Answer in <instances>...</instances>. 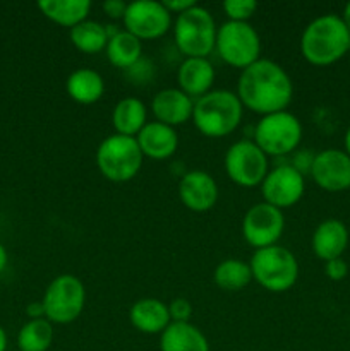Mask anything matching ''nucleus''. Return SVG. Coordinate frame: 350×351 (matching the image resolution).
<instances>
[{
  "instance_id": "obj_1",
  "label": "nucleus",
  "mask_w": 350,
  "mask_h": 351,
  "mask_svg": "<svg viewBox=\"0 0 350 351\" xmlns=\"http://www.w3.org/2000/svg\"><path fill=\"white\" fill-rule=\"evenodd\" d=\"M235 95L244 108L264 117L288 108L294 98V84L280 64L259 58L240 71Z\"/></svg>"
},
{
  "instance_id": "obj_2",
  "label": "nucleus",
  "mask_w": 350,
  "mask_h": 351,
  "mask_svg": "<svg viewBox=\"0 0 350 351\" xmlns=\"http://www.w3.org/2000/svg\"><path fill=\"white\" fill-rule=\"evenodd\" d=\"M350 50V31L336 14L316 17L305 26L301 38V53L316 67L336 64Z\"/></svg>"
},
{
  "instance_id": "obj_3",
  "label": "nucleus",
  "mask_w": 350,
  "mask_h": 351,
  "mask_svg": "<svg viewBox=\"0 0 350 351\" xmlns=\"http://www.w3.org/2000/svg\"><path fill=\"white\" fill-rule=\"evenodd\" d=\"M244 106L239 96L226 89H211L194 101L192 122L206 137H226L240 125Z\"/></svg>"
},
{
  "instance_id": "obj_4",
  "label": "nucleus",
  "mask_w": 350,
  "mask_h": 351,
  "mask_svg": "<svg viewBox=\"0 0 350 351\" xmlns=\"http://www.w3.org/2000/svg\"><path fill=\"white\" fill-rule=\"evenodd\" d=\"M143 160L136 137L112 134L105 137L96 149V167L100 173L113 184L134 180L143 167Z\"/></svg>"
},
{
  "instance_id": "obj_5",
  "label": "nucleus",
  "mask_w": 350,
  "mask_h": 351,
  "mask_svg": "<svg viewBox=\"0 0 350 351\" xmlns=\"http://www.w3.org/2000/svg\"><path fill=\"white\" fill-rule=\"evenodd\" d=\"M253 280L271 293H283L299 280V263L294 254L280 245L254 250L250 257Z\"/></svg>"
},
{
  "instance_id": "obj_6",
  "label": "nucleus",
  "mask_w": 350,
  "mask_h": 351,
  "mask_svg": "<svg viewBox=\"0 0 350 351\" xmlns=\"http://www.w3.org/2000/svg\"><path fill=\"white\" fill-rule=\"evenodd\" d=\"M216 31L218 27L211 12L198 3L175 17V45L185 58H208L215 50Z\"/></svg>"
},
{
  "instance_id": "obj_7",
  "label": "nucleus",
  "mask_w": 350,
  "mask_h": 351,
  "mask_svg": "<svg viewBox=\"0 0 350 351\" xmlns=\"http://www.w3.org/2000/svg\"><path fill=\"white\" fill-rule=\"evenodd\" d=\"M254 143L268 158H281L297 151L302 141V123L294 113L277 112L261 117L254 127Z\"/></svg>"
},
{
  "instance_id": "obj_8",
  "label": "nucleus",
  "mask_w": 350,
  "mask_h": 351,
  "mask_svg": "<svg viewBox=\"0 0 350 351\" xmlns=\"http://www.w3.org/2000/svg\"><path fill=\"white\" fill-rule=\"evenodd\" d=\"M45 319L51 324H71L81 317L86 305V288L74 274H60L45 290Z\"/></svg>"
},
{
  "instance_id": "obj_9",
  "label": "nucleus",
  "mask_w": 350,
  "mask_h": 351,
  "mask_svg": "<svg viewBox=\"0 0 350 351\" xmlns=\"http://www.w3.org/2000/svg\"><path fill=\"white\" fill-rule=\"evenodd\" d=\"M215 50L225 64L244 71L261 58V38L249 23L226 21L216 31Z\"/></svg>"
},
{
  "instance_id": "obj_10",
  "label": "nucleus",
  "mask_w": 350,
  "mask_h": 351,
  "mask_svg": "<svg viewBox=\"0 0 350 351\" xmlns=\"http://www.w3.org/2000/svg\"><path fill=\"white\" fill-rule=\"evenodd\" d=\"M226 175L239 187L253 189L263 184L268 175V156L254 141H237L223 158Z\"/></svg>"
},
{
  "instance_id": "obj_11",
  "label": "nucleus",
  "mask_w": 350,
  "mask_h": 351,
  "mask_svg": "<svg viewBox=\"0 0 350 351\" xmlns=\"http://www.w3.org/2000/svg\"><path fill=\"white\" fill-rule=\"evenodd\" d=\"M285 230L283 211L266 202L247 209L242 219V237L254 250L277 245Z\"/></svg>"
},
{
  "instance_id": "obj_12",
  "label": "nucleus",
  "mask_w": 350,
  "mask_h": 351,
  "mask_svg": "<svg viewBox=\"0 0 350 351\" xmlns=\"http://www.w3.org/2000/svg\"><path fill=\"white\" fill-rule=\"evenodd\" d=\"M122 23L137 40H156L172 27V14L156 0H136L127 3Z\"/></svg>"
},
{
  "instance_id": "obj_13",
  "label": "nucleus",
  "mask_w": 350,
  "mask_h": 351,
  "mask_svg": "<svg viewBox=\"0 0 350 351\" xmlns=\"http://www.w3.org/2000/svg\"><path fill=\"white\" fill-rule=\"evenodd\" d=\"M261 192L263 202L283 211L301 201L305 192V178L292 165H278L268 171Z\"/></svg>"
},
{
  "instance_id": "obj_14",
  "label": "nucleus",
  "mask_w": 350,
  "mask_h": 351,
  "mask_svg": "<svg viewBox=\"0 0 350 351\" xmlns=\"http://www.w3.org/2000/svg\"><path fill=\"white\" fill-rule=\"evenodd\" d=\"M309 175L314 184L326 192H343L350 189V156L342 149H325L314 154Z\"/></svg>"
},
{
  "instance_id": "obj_15",
  "label": "nucleus",
  "mask_w": 350,
  "mask_h": 351,
  "mask_svg": "<svg viewBox=\"0 0 350 351\" xmlns=\"http://www.w3.org/2000/svg\"><path fill=\"white\" fill-rule=\"evenodd\" d=\"M178 197L189 211H211L218 201V184L208 171L191 170L178 182Z\"/></svg>"
},
{
  "instance_id": "obj_16",
  "label": "nucleus",
  "mask_w": 350,
  "mask_h": 351,
  "mask_svg": "<svg viewBox=\"0 0 350 351\" xmlns=\"http://www.w3.org/2000/svg\"><path fill=\"white\" fill-rule=\"evenodd\" d=\"M151 110H153V115L156 117V122L175 129V127L184 125L185 122L192 120L194 99L189 98L178 88H167L153 96Z\"/></svg>"
},
{
  "instance_id": "obj_17",
  "label": "nucleus",
  "mask_w": 350,
  "mask_h": 351,
  "mask_svg": "<svg viewBox=\"0 0 350 351\" xmlns=\"http://www.w3.org/2000/svg\"><path fill=\"white\" fill-rule=\"evenodd\" d=\"M136 141L143 156L156 161L172 158L178 147L177 130L156 120L148 122L136 136Z\"/></svg>"
},
{
  "instance_id": "obj_18",
  "label": "nucleus",
  "mask_w": 350,
  "mask_h": 351,
  "mask_svg": "<svg viewBox=\"0 0 350 351\" xmlns=\"http://www.w3.org/2000/svg\"><path fill=\"white\" fill-rule=\"evenodd\" d=\"M311 247L314 256L325 263L342 257L349 247V230L345 223L335 218L319 223L312 233Z\"/></svg>"
},
{
  "instance_id": "obj_19",
  "label": "nucleus",
  "mask_w": 350,
  "mask_h": 351,
  "mask_svg": "<svg viewBox=\"0 0 350 351\" xmlns=\"http://www.w3.org/2000/svg\"><path fill=\"white\" fill-rule=\"evenodd\" d=\"M215 77V67L208 58H184L177 71L178 89L196 99L211 91Z\"/></svg>"
},
{
  "instance_id": "obj_20",
  "label": "nucleus",
  "mask_w": 350,
  "mask_h": 351,
  "mask_svg": "<svg viewBox=\"0 0 350 351\" xmlns=\"http://www.w3.org/2000/svg\"><path fill=\"white\" fill-rule=\"evenodd\" d=\"M129 321L143 335H161L172 319L167 304L158 298H141L130 307Z\"/></svg>"
},
{
  "instance_id": "obj_21",
  "label": "nucleus",
  "mask_w": 350,
  "mask_h": 351,
  "mask_svg": "<svg viewBox=\"0 0 350 351\" xmlns=\"http://www.w3.org/2000/svg\"><path fill=\"white\" fill-rule=\"evenodd\" d=\"M161 351H209L206 336L191 322H170L160 335Z\"/></svg>"
},
{
  "instance_id": "obj_22",
  "label": "nucleus",
  "mask_w": 350,
  "mask_h": 351,
  "mask_svg": "<svg viewBox=\"0 0 350 351\" xmlns=\"http://www.w3.org/2000/svg\"><path fill=\"white\" fill-rule=\"evenodd\" d=\"M65 89L72 101L79 105H93L105 95V81L96 71L89 67L75 69L65 81Z\"/></svg>"
},
{
  "instance_id": "obj_23",
  "label": "nucleus",
  "mask_w": 350,
  "mask_h": 351,
  "mask_svg": "<svg viewBox=\"0 0 350 351\" xmlns=\"http://www.w3.org/2000/svg\"><path fill=\"white\" fill-rule=\"evenodd\" d=\"M148 123V110L141 99L127 96L117 101L112 112V125L115 134L136 137Z\"/></svg>"
},
{
  "instance_id": "obj_24",
  "label": "nucleus",
  "mask_w": 350,
  "mask_h": 351,
  "mask_svg": "<svg viewBox=\"0 0 350 351\" xmlns=\"http://www.w3.org/2000/svg\"><path fill=\"white\" fill-rule=\"evenodd\" d=\"M38 9L47 19L62 27H75L88 19L91 2L88 0H41Z\"/></svg>"
},
{
  "instance_id": "obj_25",
  "label": "nucleus",
  "mask_w": 350,
  "mask_h": 351,
  "mask_svg": "<svg viewBox=\"0 0 350 351\" xmlns=\"http://www.w3.org/2000/svg\"><path fill=\"white\" fill-rule=\"evenodd\" d=\"M106 58L117 69H132L141 60L143 53V41L137 40L129 31L119 29L108 38L106 43Z\"/></svg>"
},
{
  "instance_id": "obj_26",
  "label": "nucleus",
  "mask_w": 350,
  "mask_h": 351,
  "mask_svg": "<svg viewBox=\"0 0 350 351\" xmlns=\"http://www.w3.org/2000/svg\"><path fill=\"white\" fill-rule=\"evenodd\" d=\"M213 281L223 291H240L253 281L250 266L240 259H225L215 267Z\"/></svg>"
},
{
  "instance_id": "obj_27",
  "label": "nucleus",
  "mask_w": 350,
  "mask_h": 351,
  "mask_svg": "<svg viewBox=\"0 0 350 351\" xmlns=\"http://www.w3.org/2000/svg\"><path fill=\"white\" fill-rule=\"evenodd\" d=\"M71 41L82 53H100L106 48L108 43V29L98 21L86 19L84 23L78 24L71 29Z\"/></svg>"
},
{
  "instance_id": "obj_28",
  "label": "nucleus",
  "mask_w": 350,
  "mask_h": 351,
  "mask_svg": "<svg viewBox=\"0 0 350 351\" xmlns=\"http://www.w3.org/2000/svg\"><path fill=\"white\" fill-rule=\"evenodd\" d=\"M54 343V324L47 319H33L21 328L17 348L21 351H48Z\"/></svg>"
},
{
  "instance_id": "obj_29",
  "label": "nucleus",
  "mask_w": 350,
  "mask_h": 351,
  "mask_svg": "<svg viewBox=\"0 0 350 351\" xmlns=\"http://www.w3.org/2000/svg\"><path fill=\"white\" fill-rule=\"evenodd\" d=\"M257 9V3L254 0H225L223 2V12L229 17V21L235 23H249Z\"/></svg>"
},
{
  "instance_id": "obj_30",
  "label": "nucleus",
  "mask_w": 350,
  "mask_h": 351,
  "mask_svg": "<svg viewBox=\"0 0 350 351\" xmlns=\"http://www.w3.org/2000/svg\"><path fill=\"white\" fill-rule=\"evenodd\" d=\"M168 312H170L172 322H189L192 315V307L185 298H174L168 304Z\"/></svg>"
},
{
  "instance_id": "obj_31",
  "label": "nucleus",
  "mask_w": 350,
  "mask_h": 351,
  "mask_svg": "<svg viewBox=\"0 0 350 351\" xmlns=\"http://www.w3.org/2000/svg\"><path fill=\"white\" fill-rule=\"evenodd\" d=\"M325 274L328 276V280L331 281L345 280L347 274H349V264H347L342 257L328 261V263H325Z\"/></svg>"
},
{
  "instance_id": "obj_32",
  "label": "nucleus",
  "mask_w": 350,
  "mask_h": 351,
  "mask_svg": "<svg viewBox=\"0 0 350 351\" xmlns=\"http://www.w3.org/2000/svg\"><path fill=\"white\" fill-rule=\"evenodd\" d=\"M312 161H314V154H312L309 149H301V151H295L290 165L295 168V170L301 171L302 175H305L311 171Z\"/></svg>"
},
{
  "instance_id": "obj_33",
  "label": "nucleus",
  "mask_w": 350,
  "mask_h": 351,
  "mask_svg": "<svg viewBox=\"0 0 350 351\" xmlns=\"http://www.w3.org/2000/svg\"><path fill=\"white\" fill-rule=\"evenodd\" d=\"M103 12L112 19H124V14L127 10V3L122 0H106L102 3Z\"/></svg>"
},
{
  "instance_id": "obj_34",
  "label": "nucleus",
  "mask_w": 350,
  "mask_h": 351,
  "mask_svg": "<svg viewBox=\"0 0 350 351\" xmlns=\"http://www.w3.org/2000/svg\"><path fill=\"white\" fill-rule=\"evenodd\" d=\"M170 14H182L196 5V0H163L161 2Z\"/></svg>"
},
{
  "instance_id": "obj_35",
  "label": "nucleus",
  "mask_w": 350,
  "mask_h": 351,
  "mask_svg": "<svg viewBox=\"0 0 350 351\" xmlns=\"http://www.w3.org/2000/svg\"><path fill=\"white\" fill-rule=\"evenodd\" d=\"M26 314L30 317V321H33V319H45L43 302H31L26 307Z\"/></svg>"
},
{
  "instance_id": "obj_36",
  "label": "nucleus",
  "mask_w": 350,
  "mask_h": 351,
  "mask_svg": "<svg viewBox=\"0 0 350 351\" xmlns=\"http://www.w3.org/2000/svg\"><path fill=\"white\" fill-rule=\"evenodd\" d=\"M7 261H9V256H7V250H5V247H3L2 243H0V273H2V271L5 269Z\"/></svg>"
},
{
  "instance_id": "obj_37",
  "label": "nucleus",
  "mask_w": 350,
  "mask_h": 351,
  "mask_svg": "<svg viewBox=\"0 0 350 351\" xmlns=\"http://www.w3.org/2000/svg\"><path fill=\"white\" fill-rule=\"evenodd\" d=\"M342 21H343V24H345L347 26V29L350 31V2L347 3L345 7H343V12H342Z\"/></svg>"
},
{
  "instance_id": "obj_38",
  "label": "nucleus",
  "mask_w": 350,
  "mask_h": 351,
  "mask_svg": "<svg viewBox=\"0 0 350 351\" xmlns=\"http://www.w3.org/2000/svg\"><path fill=\"white\" fill-rule=\"evenodd\" d=\"M7 350V335L3 331V328L0 326V351H5Z\"/></svg>"
},
{
  "instance_id": "obj_39",
  "label": "nucleus",
  "mask_w": 350,
  "mask_h": 351,
  "mask_svg": "<svg viewBox=\"0 0 350 351\" xmlns=\"http://www.w3.org/2000/svg\"><path fill=\"white\" fill-rule=\"evenodd\" d=\"M343 146H345V153L349 154L350 156V125H349V129H347V132H345V139H343Z\"/></svg>"
},
{
  "instance_id": "obj_40",
  "label": "nucleus",
  "mask_w": 350,
  "mask_h": 351,
  "mask_svg": "<svg viewBox=\"0 0 350 351\" xmlns=\"http://www.w3.org/2000/svg\"><path fill=\"white\" fill-rule=\"evenodd\" d=\"M349 191H350V189H349Z\"/></svg>"
}]
</instances>
